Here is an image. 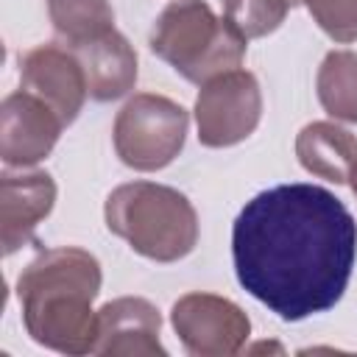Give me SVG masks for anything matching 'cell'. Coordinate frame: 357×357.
<instances>
[{
  "label": "cell",
  "mask_w": 357,
  "mask_h": 357,
  "mask_svg": "<svg viewBox=\"0 0 357 357\" xmlns=\"http://www.w3.org/2000/svg\"><path fill=\"white\" fill-rule=\"evenodd\" d=\"M354 259V215L318 184L262 190L245 201L231 226L240 287L282 321L332 310L349 287Z\"/></svg>",
  "instance_id": "1"
},
{
  "label": "cell",
  "mask_w": 357,
  "mask_h": 357,
  "mask_svg": "<svg viewBox=\"0 0 357 357\" xmlns=\"http://www.w3.org/2000/svg\"><path fill=\"white\" fill-rule=\"evenodd\" d=\"M100 284L103 271L95 254L78 245L42 248L17 276V298L31 340L59 354H92L98 340L92 301Z\"/></svg>",
  "instance_id": "2"
},
{
  "label": "cell",
  "mask_w": 357,
  "mask_h": 357,
  "mask_svg": "<svg viewBox=\"0 0 357 357\" xmlns=\"http://www.w3.org/2000/svg\"><path fill=\"white\" fill-rule=\"evenodd\" d=\"M106 229L151 262H178L198 243V212L176 187L128 181L103 204Z\"/></svg>",
  "instance_id": "3"
},
{
  "label": "cell",
  "mask_w": 357,
  "mask_h": 357,
  "mask_svg": "<svg viewBox=\"0 0 357 357\" xmlns=\"http://www.w3.org/2000/svg\"><path fill=\"white\" fill-rule=\"evenodd\" d=\"M148 45L151 53L167 61L184 81L206 84L243 64L248 39L226 14L218 17L209 3L173 0L156 17Z\"/></svg>",
  "instance_id": "4"
},
{
  "label": "cell",
  "mask_w": 357,
  "mask_h": 357,
  "mask_svg": "<svg viewBox=\"0 0 357 357\" xmlns=\"http://www.w3.org/2000/svg\"><path fill=\"white\" fill-rule=\"evenodd\" d=\"M187 128L190 114L181 103L156 92H137L117 112L112 139L126 167L156 173L181 153Z\"/></svg>",
  "instance_id": "5"
},
{
  "label": "cell",
  "mask_w": 357,
  "mask_h": 357,
  "mask_svg": "<svg viewBox=\"0 0 357 357\" xmlns=\"http://www.w3.org/2000/svg\"><path fill=\"white\" fill-rule=\"evenodd\" d=\"M198 142L206 148H231L248 139L262 120V89L254 73L229 70L206 84L195 98Z\"/></svg>",
  "instance_id": "6"
},
{
  "label": "cell",
  "mask_w": 357,
  "mask_h": 357,
  "mask_svg": "<svg viewBox=\"0 0 357 357\" xmlns=\"http://www.w3.org/2000/svg\"><path fill=\"white\" fill-rule=\"evenodd\" d=\"M170 324L184 351L192 357H231L251 335L245 310L215 293H184L176 298Z\"/></svg>",
  "instance_id": "7"
},
{
  "label": "cell",
  "mask_w": 357,
  "mask_h": 357,
  "mask_svg": "<svg viewBox=\"0 0 357 357\" xmlns=\"http://www.w3.org/2000/svg\"><path fill=\"white\" fill-rule=\"evenodd\" d=\"M20 86L42 98L64 126L75 123L89 98L86 73L67 45H36L20 56Z\"/></svg>",
  "instance_id": "8"
},
{
  "label": "cell",
  "mask_w": 357,
  "mask_h": 357,
  "mask_svg": "<svg viewBox=\"0 0 357 357\" xmlns=\"http://www.w3.org/2000/svg\"><path fill=\"white\" fill-rule=\"evenodd\" d=\"M61 117L28 89L3 98L0 106V156L8 167H33L56 148Z\"/></svg>",
  "instance_id": "9"
},
{
  "label": "cell",
  "mask_w": 357,
  "mask_h": 357,
  "mask_svg": "<svg viewBox=\"0 0 357 357\" xmlns=\"http://www.w3.org/2000/svg\"><path fill=\"white\" fill-rule=\"evenodd\" d=\"M56 181L45 170L20 167V173L6 170L0 176V243L6 257L33 240L36 226L56 206Z\"/></svg>",
  "instance_id": "10"
},
{
  "label": "cell",
  "mask_w": 357,
  "mask_h": 357,
  "mask_svg": "<svg viewBox=\"0 0 357 357\" xmlns=\"http://www.w3.org/2000/svg\"><path fill=\"white\" fill-rule=\"evenodd\" d=\"M162 315L142 296H120L98 310V340L92 354L126 357H165Z\"/></svg>",
  "instance_id": "11"
},
{
  "label": "cell",
  "mask_w": 357,
  "mask_h": 357,
  "mask_svg": "<svg viewBox=\"0 0 357 357\" xmlns=\"http://www.w3.org/2000/svg\"><path fill=\"white\" fill-rule=\"evenodd\" d=\"M75 50L84 73L89 98L98 103H109L117 98H126L137 84V50L134 45L114 28L86 45L70 47Z\"/></svg>",
  "instance_id": "12"
},
{
  "label": "cell",
  "mask_w": 357,
  "mask_h": 357,
  "mask_svg": "<svg viewBox=\"0 0 357 357\" xmlns=\"http://www.w3.org/2000/svg\"><path fill=\"white\" fill-rule=\"evenodd\" d=\"M296 156L310 176L349 184L351 165L357 162V137L332 120H315L296 134Z\"/></svg>",
  "instance_id": "13"
},
{
  "label": "cell",
  "mask_w": 357,
  "mask_h": 357,
  "mask_svg": "<svg viewBox=\"0 0 357 357\" xmlns=\"http://www.w3.org/2000/svg\"><path fill=\"white\" fill-rule=\"evenodd\" d=\"M324 112L340 123H357V53L329 50L315 75Z\"/></svg>",
  "instance_id": "14"
},
{
  "label": "cell",
  "mask_w": 357,
  "mask_h": 357,
  "mask_svg": "<svg viewBox=\"0 0 357 357\" xmlns=\"http://www.w3.org/2000/svg\"><path fill=\"white\" fill-rule=\"evenodd\" d=\"M47 17L67 47L114 31V8L109 0H47Z\"/></svg>",
  "instance_id": "15"
},
{
  "label": "cell",
  "mask_w": 357,
  "mask_h": 357,
  "mask_svg": "<svg viewBox=\"0 0 357 357\" xmlns=\"http://www.w3.org/2000/svg\"><path fill=\"white\" fill-rule=\"evenodd\" d=\"M223 14L237 25L245 39H259L273 33L290 14V8L304 0H220Z\"/></svg>",
  "instance_id": "16"
},
{
  "label": "cell",
  "mask_w": 357,
  "mask_h": 357,
  "mask_svg": "<svg viewBox=\"0 0 357 357\" xmlns=\"http://www.w3.org/2000/svg\"><path fill=\"white\" fill-rule=\"evenodd\" d=\"M312 22L335 42H357V0H304Z\"/></svg>",
  "instance_id": "17"
},
{
  "label": "cell",
  "mask_w": 357,
  "mask_h": 357,
  "mask_svg": "<svg viewBox=\"0 0 357 357\" xmlns=\"http://www.w3.org/2000/svg\"><path fill=\"white\" fill-rule=\"evenodd\" d=\"M349 187H351V192L357 195V162L351 165V173H349Z\"/></svg>",
  "instance_id": "18"
}]
</instances>
